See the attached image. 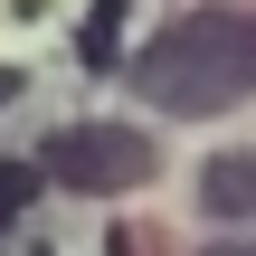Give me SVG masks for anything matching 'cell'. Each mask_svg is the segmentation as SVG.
I'll return each instance as SVG.
<instances>
[{
	"instance_id": "7a4b0ae2",
	"label": "cell",
	"mask_w": 256,
	"mask_h": 256,
	"mask_svg": "<svg viewBox=\"0 0 256 256\" xmlns=\"http://www.w3.org/2000/svg\"><path fill=\"white\" fill-rule=\"evenodd\" d=\"M48 162V180L57 190H86V200H114V190H142L152 180V142L133 133V124H66V133H48L38 142Z\"/></svg>"
},
{
	"instance_id": "5b68a950",
	"label": "cell",
	"mask_w": 256,
	"mask_h": 256,
	"mask_svg": "<svg viewBox=\"0 0 256 256\" xmlns=\"http://www.w3.org/2000/svg\"><path fill=\"white\" fill-rule=\"evenodd\" d=\"M200 256H256V238H218V247H200Z\"/></svg>"
},
{
	"instance_id": "8992f818",
	"label": "cell",
	"mask_w": 256,
	"mask_h": 256,
	"mask_svg": "<svg viewBox=\"0 0 256 256\" xmlns=\"http://www.w3.org/2000/svg\"><path fill=\"white\" fill-rule=\"evenodd\" d=\"M10 95H19V76H0V104H10Z\"/></svg>"
},
{
	"instance_id": "277c9868",
	"label": "cell",
	"mask_w": 256,
	"mask_h": 256,
	"mask_svg": "<svg viewBox=\"0 0 256 256\" xmlns=\"http://www.w3.org/2000/svg\"><path fill=\"white\" fill-rule=\"evenodd\" d=\"M38 180H48L38 162H0V238H10V228L38 209Z\"/></svg>"
},
{
	"instance_id": "6da1fadb",
	"label": "cell",
	"mask_w": 256,
	"mask_h": 256,
	"mask_svg": "<svg viewBox=\"0 0 256 256\" xmlns=\"http://www.w3.org/2000/svg\"><path fill=\"white\" fill-rule=\"evenodd\" d=\"M133 86L152 114H180V124L247 104L256 95V10H180L162 38H142Z\"/></svg>"
},
{
	"instance_id": "3957f363",
	"label": "cell",
	"mask_w": 256,
	"mask_h": 256,
	"mask_svg": "<svg viewBox=\"0 0 256 256\" xmlns=\"http://www.w3.org/2000/svg\"><path fill=\"white\" fill-rule=\"evenodd\" d=\"M200 209H209V228H247L256 218V152H209Z\"/></svg>"
}]
</instances>
